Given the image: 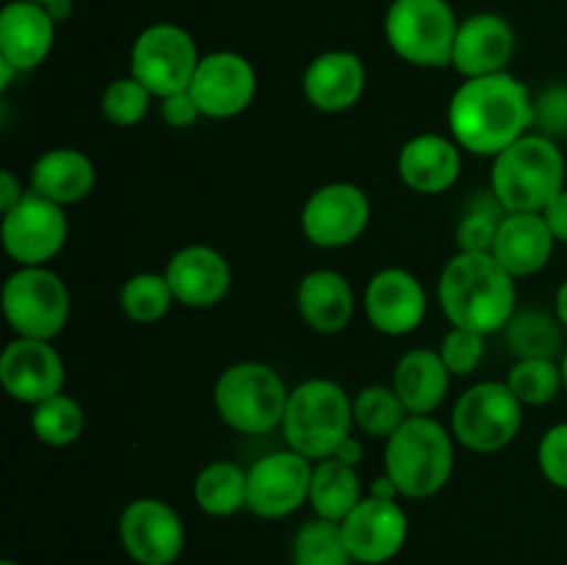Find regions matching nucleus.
Returning <instances> with one entry per match:
<instances>
[{"label":"nucleus","mask_w":567,"mask_h":565,"mask_svg":"<svg viewBox=\"0 0 567 565\" xmlns=\"http://www.w3.org/2000/svg\"><path fill=\"white\" fill-rule=\"evenodd\" d=\"M446 120L465 153L496 158L535 125V100L513 72L465 78L449 100Z\"/></svg>","instance_id":"nucleus-1"},{"label":"nucleus","mask_w":567,"mask_h":565,"mask_svg":"<svg viewBox=\"0 0 567 565\" xmlns=\"http://www.w3.org/2000/svg\"><path fill=\"white\" fill-rule=\"evenodd\" d=\"M437 299L449 325L493 336L507 327L518 310L515 277L493 258V253L460 249L441 271Z\"/></svg>","instance_id":"nucleus-2"},{"label":"nucleus","mask_w":567,"mask_h":565,"mask_svg":"<svg viewBox=\"0 0 567 565\" xmlns=\"http://www.w3.org/2000/svg\"><path fill=\"white\" fill-rule=\"evenodd\" d=\"M565 177L567 161L559 144L543 133H526L493 158L491 192L509 214H540L559 192H565Z\"/></svg>","instance_id":"nucleus-3"},{"label":"nucleus","mask_w":567,"mask_h":565,"mask_svg":"<svg viewBox=\"0 0 567 565\" xmlns=\"http://www.w3.org/2000/svg\"><path fill=\"white\" fill-rule=\"evenodd\" d=\"M352 397L341 382L327 377H310L291 391L282 415V438L288 449L308 460H327L352 435Z\"/></svg>","instance_id":"nucleus-4"},{"label":"nucleus","mask_w":567,"mask_h":565,"mask_svg":"<svg viewBox=\"0 0 567 565\" xmlns=\"http://www.w3.org/2000/svg\"><path fill=\"white\" fill-rule=\"evenodd\" d=\"M385 474L404 499H430L454 474V435L432 415H410L385 441Z\"/></svg>","instance_id":"nucleus-5"},{"label":"nucleus","mask_w":567,"mask_h":565,"mask_svg":"<svg viewBox=\"0 0 567 565\" xmlns=\"http://www.w3.org/2000/svg\"><path fill=\"white\" fill-rule=\"evenodd\" d=\"M291 391L282 377L260 360H238L227 366L214 386V408L219 419L241 435H266L286 415Z\"/></svg>","instance_id":"nucleus-6"},{"label":"nucleus","mask_w":567,"mask_h":565,"mask_svg":"<svg viewBox=\"0 0 567 565\" xmlns=\"http://www.w3.org/2000/svg\"><path fill=\"white\" fill-rule=\"evenodd\" d=\"M457 14L449 0H393L385 14V42L413 66H452Z\"/></svg>","instance_id":"nucleus-7"},{"label":"nucleus","mask_w":567,"mask_h":565,"mask_svg":"<svg viewBox=\"0 0 567 565\" xmlns=\"http://www.w3.org/2000/svg\"><path fill=\"white\" fill-rule=\"evenodd\" d=\"M524 427V402L507 380H485L471 386L452 410V435L460 446L476 454L507 449Z\"/></svg>","instance_id":"nucleus-8"},{"label":"nucleus","mask_w":567,"mask_h":565,"mask_svg":"<svg viewBox=\"0 0 567 565\" xmlns=\"http://www.w3.org/2000/svg\"><path fill=\"white\" fill-rule=\"evenodd\" d=\"M3 316L20 338L53 341L70 321L66 282L48 266H20L3 286Z\"/></svg>","instance_id":"nucleus-9"},{"label":"nucleus","mask_w":567,"mask_h":565,"mask_svg":"<svg viewBox=\"0 0 567 565\" xmlns=\"http://www.w3.org/2000/svg\"><path fill=\"white\" fill-rule=\"evenodd\" d=\"M199 50L192 33L175 22H155L136 37L131 50V75L164 100L188 92L199 64Z\"/></svg>","instance_id":"nucleus-10"},{"label":"nucleus","mask_w":567,"mask_h":565,"mask_svg":"<svg viewBox=\"0 0 567 565\" xmlns=\"http://www.w3.org/2000/svg\"><path fill=\"white\" fill-rule=\"evenodd\" d=\"M313 460L293 449H280L247 469V510L258 518L280 521L310 502Z\"/></svg>","instance_id":"nucleus-11"},{"label":"nucleus","mask_w":567,"mask_h":565,"mask_svg":"<svg viewBox=\"0 0 567 565\" xmlns=\"http://www.w3.org/2000/svg\"><path fill=\"white\" fill-rule=\"evenodd\" d=\"M70 222L61 205L28 188L25 197L6 210L0 222L3 249L20 266H48L64 249Z\"/></svg>","instance_id":"nucleus-12"},{"label":"nucleus","mask_w":567,"mask_h":565,"mask_svg":"<svg viewBox=\"0 0 567 565\" xmlns=\"http://www.w3.org/2000/svg\"><path fill=\"white\" fill-rule=\"evenodd\" d=\"M371 222V199L360 186L347 181L316 188L302 205L299 225L313 247L341 249L358 242Z\"/></svg>","instance_id":"nucleus-13"},{"label":"nucleus","mask_w":567,"mask_h":565,"mask_svg":"<svg viewBox=\"0 0 567 565\" xmlns=\"http://www.w3.org/2000/svg\"><path fill=\"white\" fill-rule=\"evenodd\" d=\"M120 543L136 565H175L186 548V524L164 499H133L120 515Z\"/></svg>","instance_id":"nucleus-14"},{"label":"nucleus","mask_w":567,"mask_h":565,"mask_svg":"<svg viewBox=\"0 0 567 565\" xmlns=\"http://www.w3.org/2000/svg\"><path fill=\"white\" fill-rule=\"evenodd\" d=\"M199 114L208 120H233L252 105L258 94V72L252 61L233 50H214L199 59L188 86Z\"/></svg>","instance_id":"nucleus-15"},{"label":"nucleus","mask_w":567,"mask_h":565,"mask_svg":"<svg viewBox=\"0 0 567 565\" xmlns=\"http://www.w3.org/2000/svg\"><path fill=\"white\" fill-rule=\"evenodd\" d=\"M66 366L53 341L20 338L6 343L0 355V386L22 404H39L64 391Z\"/></svg>","instance_id":"nucleus-16"},{"label":"nucleus","mask_w":567,"mask_h":565,"mask_svg":"<svg viewBox=\"0 0 567 565\" xmlns=\"http://www.w3.org/2000/svg\"><path fill=\"white\" fill-rule=\"evenodd\" d=\"M341 530L354 563L385 565L402 554L410 535V521L399 502L363 496V502L341 521Z\"/></svg>","instance_id":"nucleus-17"},{"label":"nucleus","mask_w":567,"mask_h":565,"mask_svg":"<svg viewBox=\"0 0 567 565\" xmlns=\"http://www.w3.org/2000/svg\"><path fill=\"white\" fill-rule=\"evenodd\" d=\"M426 308H430V299L421 280L413 271L399 269V266L377 271L365 286V319L382 336L402 338L415 332L424 325Z\"/></svg>","instance_id":"nucleus-18"},{"label":"nucleus","mask_w":567,"mask_h":565,"mask_svg":"<svg viewBox=\"0 0 567 565\" xmlns=\"http://www.w3.org/2000/svg\"><path fill=\"white\" fill-rule=\"evenodd\" d=\"M175 299L186 308H214L230 294L233 269L219 249L188 244L177 249L164 269Z\"/></svg>","instance_id":"nucleus-19"},{"label":"nucleus","mask_w":567,"mask_h":565,"mask_svg":"<svg viewBox=\"0 0 567 565\" xmlns=\"http://www.w3.org/2000/svg\"><path fill=\"white\" fill-rule=\"evenodd\" d=\"M515 55V31L504 17L482 11L460 22L452 66L463 78H485L507 72Z\"/></svg>","instance_id":"nucleus-20"},{"label":"nucleus","mask_w":567,"mask_h":565,"mask_svg":"<svg viewBox=\"0 0 567 565\" xmlns=\"http://www.w3.org/2000/svg\"><path fill=\"white\" fill-rule=\"evenodd\" d=\"M55 25L48 6L33 0H11L0 11V59L17 72L44 64L55 44Z\"/></svg>","instance_id":"nucleus-21"},{"label":"nucleus","mask_w":567,"mask_h":565,"mask_svg":"<svg viewBox=\"0 0 567 565\" xmlns=\"http://www.w3.org/2000/svg\"><path fill=\"white\" fill-rule=\"evenodd\" d=\"M305 100L324 114L354 109L365 92V64L352 50H327L308 64L302 75Z\"/></svg>","instance_id":"nucleus-22"},{"label":"nucleus","mask_w":567,"mask_h":565,"mask_svg":"<svg viewBox=\"0 0 567 565\" xmlns=\"http://www.w3.org/2000/svg\"><path fill=\"white\" fill-rule=\"evenodd\" d=\"M463 147L443 133H419L399 150V177L419 194H443L460 181Z\"/></svg>","instance_id":"nucleus-23"},{"label":"nucleus","mask_w":567,"mask_h":565,"mask_svg":"<svg viewBox=\"0 0 567 565\" xmlns=\"http://www.w3.org/2000/svg\"><path fill=\"white\" fill-rule=\"evenodd\" d=\"M557 238L546 225L543 214L535 210H513L502 219L493 242V258L518 280L543 271L551 260Z\"/></svg>","instance_id":"nucleus-24"},{"label":"nucleus","mask_w":567,"mask_h":565,"mask_svg":"<svg viewBox=\"0 0 567 565\" xmlns=\"http://www.w3.org/2000/svg\"><path fill=\"white\" fill-rule=\"evenodd\" d=\"M297 308L305 325L319 336H338L354 316V288L341 271L313 269L299 280Z\"/></svg>","instance_id":"nucleus-25"},{"label":"nucleus","mask_w":567,"mask_h":565,"mask_svg":"<svg viewBox=\"0 0 567 565\" xmlns=\"http://www.w3.org/2000/svg\"><path fill=\"white\" fill-rule=\"evenodd\" d=\"M28 183H31V192L66 208V205L83 203L92 194L97 170H94V161L81 150L55 147L33 161Z\"/></svg>","instance_id":"nucleus-26"},{"label":"nucleus","mask_w":567,"mask_h":565,"mask_svg":"<svg viewBox=\"0 0 567 565\" xmlns=\"http://www.w3.org/2000/svg\"><path fill=\"white\" fill-rule=\"evenodd\" d=\"M391 386L410 415H432L446 402L452 371L446 369L437 349L419 347L399 358Z\"/></svg>","instance_id":"nucleus-27"},{"label":"nucleus","mask_w":567,"mask_h":565,"mask_svg":"<svg viewBox=\"0 0 567 565\" xmlns=\"http://www.w3.org/2000/svg\"><path fill=\"white\" fill-rule=\"evenodd\" d=\"M363 502V485L354 465L336 458L316 460L313 482H310V507L319 518L341 524L358 504Z\"/></svg>","instance_id":"nucleus-28"},{"label":"nucleus","mask_w":567,"mask_h":565,"mask_svg":"<svg viewBox=\"0 0 567 565\" xmlns=\"http://www.w3.org/2000/svg\"><path fill=\"white\" fill-rule=\"evenodd\" d=\"M504 341L515 360L524 358H551L559 360L565 352V325L557 314L543 308L515 310L513 319L504 327Z\"/></svg>","instance_id":"nucleus-29"},{"label":"nucleus","mask_w":567,"mask_h":565,"mask_svg":"<svg viewBox=\"0 0 567 565\" xmlns=\"http://www.w3.org/2000/svg\"><path fill=\"white\" fill-rule=\"evenodd\" d=\"M194 502L210 518H230L247 510V469L233 460H214L194 480Z\"/></svg>","instance_id":"nucleus-30"},{"label":"nucleus","mask_w":567,"mask_h":565,"mask_svg":"<svg viewBox=\"0 0 567 565\" xmlns=\"http://www.w3.org/2000/svg\"><path fill=\"white\" fill-rule=\"evenodd\" d=\"M293 565H352L347 537L338 521L310 518L291 537Z\"/></svg>","instance_id":"nucleus-31"},{"label":"nucleus","mask_w":567,"mask_h":565,"mask_svg":"<svg viewBox=\"0 0 567 565\" xmlns=\"http://www.w3.org/2000/svg\"><path fill=\"white\" fill-rule=\"evenodd\" d=\"M175 302V291L164 271L161 275L158 271H138V275L127 277L120 291L122 314L136 325H155L169 314Z\"/></svg>","instance_id":"nucleus-32"},{"label":"nucleus","mask_w":567,"mask_h":565,"mask_svg":"<svg viewBox=\"0 0 567 565\" xmlns=\"http://www.w3.org/2000/svg\"><path fill=\"white\" fill-rule=\"evenodd\" d=\"M83 424H86V415H83V408L78 404V399H72L70 393L61 391L55 397L44 399V402L33 404L31 430L44 446H72L81 438Z\"/></svg>","instance_id":"nucleus-33"},{"label":"nucleus","mask_w":567,"mask_h":565,"mask_svg":"<svg viewBox=\"0 0 567 565\" xmlns=\"http://www.w3.org/2000/svg\"><path fill=\"white\" fill-rule=\"evenodd\" d=\"M354 427L371 438H391L410 419L393 386H365L352 399Z\"/></svg>","instance_id":"nucleus-34"},{"label":"nucleus","mask_w":567,"mask_h":565,"mask_svg":"<svg viewBox=\"0 0 567 565\" xmlns=\"http://www.w3.org/2000/svg\"><path fill=\"white\" fill-rule=\"evenodd\" d=\"M507 386L524 402V408H543V404L554 402L559 391H565L563 366L551 358L515 360L507 374Z\"/></svg>","instance_id":"nucleus-35"},{"label":"nucleus","mask_w":567,"mask_h":565,"mask_svg":"<svg viewBox=\"0 0 567 565\" xmlns=\"http://www.w3.org/2000/svg\"><path fill=\"white\" fill-rule=\"evenodd\" d=\"M509 210L496 199V194H480L468 199L463 219L457 225V247L463 253H491L502 219Z\"/></svg>","instance_id":"nucleus-36"},{"label":"nucleus","mask_w":567,"mask_h":565,"mask_svg":"<svg viewBox=\"0 0 567 565\" xmlns=\"http://www.w3.org/2000/svg\"><path fill=\"white\" fill-rule=\"evenodd\" d=\"M150 103H153V92L133 75H125L105 86L103 97H100V111L111 125L133 127L150 114Z\"/></svg>","instance_id":"nucleus-37"},{"label":"nucleus","mask_w":567,"mask_h":565,"mask_svg":"<svg viewBox=\"0 0 567 565\" xmlns=\"http://www.w3.org/2000/svg\"><path fill=\"white\" fill-rule=\"evenodd\" d=\"M485 338L487 336H482V332L463 330V327H452L443 336L437 352H441L452 377H468L480 369L482 360H485Z\"/></svg>","instance_id":"nucleus-38"},{"label":"nucleus","mask_w":567,"mask_h":565,"mask_svg":"<svg viewBox=\"0 0 567 565\" xmlns=\"http://www.w3.org/2000/svg\"><path fill=\"white\" fill-rule=\"evenodd\" d=\"M537 463L554 487L567 493V421L548 427L537 443Z\"/></svg>","instance_id":"nucleus-39"},{"label":"nucleus","mask_w":567,"mask_h":565,"mask_svg":"<svg viewBox=\"0 0 567 565\" xmlns=\"http://www.w3.org/2000/svg\"><path fill=\"white\" fill-rule=\"evenodd\" d=\"M535 125L540 127L543 136L557 138L567 136V86L546 89L540 97L535 100Z\"/></svg>","instance_id":"nucleus-40"},{"label":"nucleus","mask_w":567,"mask_h":565,"mask_svg":"<svg viewBox=\"0 0 567 565\" xmlns=\"http://www.w3.org/2000/svg\"><path fill=\"white\" fill-rule=\"evenodd\" d=\"M199 116L203 114H199V105L197 100L192 97V92H177L161 100V120H164L169 127L183 131V127L197 125Z\"/></svg>","instance_id":"nucleus-41"},{"label":"nucleus","mask_w":567,"mask_h":565,"mask_svg":"<svg viewBox=\"0 0 567 565\" xmlns=\"http://www.w3.org/2000/svg\"><path fill=\"white\" fill-rule=\"evenodd\" d=\"M540 214L543 219H546V225L551 227L557 244H567V188L565 192H559L557 197L540 210Z\"/></svg>","instance_id":"nucleus-42"},{"label":"nucleus","mask_w":567,"mask_h":565,"mask_svg":"<svg viewBox=\"0 0 567 565\" xmlns=\"http://www.w3.org/2000/svg\"><path fill=\"white\" fill-rule=\"evenodd\" d=\"M25 197V188H22V181L11 170L0 172V214L14 208L20 199Z\"/></svg>","instance_id":"nucleus-43"},{"label":"nucleus","mask_w":567,"mask_h":565,"mask_svg":"<svg viewBox=\"0 0 567 565\" xmlns=\"http://www.w3.org/2000/svg\"><path fill=\"white\" fill-rule=\"evenodd\" d=\"M332 458L341 460V463H347V465H354V469H358V465L363 463V458H365V449H363V443H360V438L349 435L347 441H343L341 446L336 449V454H332Z\"/></svg>","instance_id":"nucleus-44"},{"label":"nucleus","mask_w":567,"mask_h":565,"mask_svg":"<svg viewBox=\"0 0 567 565\" xmlns=\"http://www.w3.org/2000/svg\"><path fill=\"white\" fill-rule=\"evenodd\" d=\"M369 496H377V499H391V502H399V496H402V493H399L396 482H393L391 476L382 474V476H377L374 482H371Z\"/></svg>","instance_id":"nucleus-45"},{"label":"nucleus","mask_w":567,"mask_h":565,"mask_svg":"<svg viewBox=\"0 0 567 565\" xmlns=\"http://www.w3.org/2000/svg\"><path fill=\"white\" fill-rule=\"evenodd\" d=\"M554 314L559 316V321H563L567 330V280L557 288V297H554Z\"/></svg>","instance_id":"nucleus-46"},{"label":"nucleus","mask_w":567,"mask_h":565,"mask_svg":"<svg viewBox=\"0 0 567 565\" xmlns=\"http://www.w3.org/2000/svg\"><path fill=\"white\" fill-rule=\"evenodd\" d=\"M48 11H50V17H53L55 22L66 20V17H70V11H72V0H55V3L48 6Z\"/></svg>","instance_id":"nucleus-47"},{"label":"nucleus","mask_w":567,"mask_h":565,"mask_svg":"<svg viewBox=\"0 0 567 565\" xmlns=\"http://www.w3.org/2000/svg\"><path fill=\"white\" fill-rule=\"evenodd\" d=\"M559 366H563V382H565V391H567V349L563 352V358H559Z\"/></svg>","instance_id":"nucleus-48"},{"label":"nucleus","mask_w":567,"mask_h":565,"mask_svg":"<svg viewBox=\"0 0 567 565\" xmlns=\"http://www.w3.org/2000/svg\"><path fill=\"white\" fill-rule=\"evenodd\" d=\"M33 3H42V6H50V3H55V0H33Z\"/></svg>","instance_id":"nucleus-49"},{"label":"nucleus","mask_w":567,"mask_h":565,"mask_svg":"<svg viewBox=\"0 0 567 565\" xmlns=\"http://www.w3.org/2000/svg\"><path fill=\"white\" fill-rule=\"evenodd\" d=\"M0 565H20V563H17V559H3V563H0Z\"/></svg>","instance_id":"nucleus-50"}]
</instances>
